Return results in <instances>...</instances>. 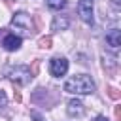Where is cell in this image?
Listing matches in <instances>:
<instances>
[{
  "instance_id": "obj_1",
  "label": "cell",
  "mask_w": 121,
  "mask_h": 121,
  "mask_svg": "<svg viewBox=\"0 0 121 121\" xmlns=\"http://www.w3.org/2000/svg\"><path fill=\"white\" fill-rule=\"evenodd\" d=\"M64 91L72 95H91L95 91V81L87 74H76L64 83Z\"/></svg>"
},
{
  "instance_id": "obj_2",
  "label": "cell",
  "mask_w": 121,
  "mask_h": 121,
  "mask_svg": "<svg viewBox=\"0 0 121 121\" xmlns=\"http://www.w3.org/2000/svg\"><path fill=\"white\" fill-rule=\"evenodd\" d=\"M11 25H13L17 30H23V34H26V36H32V34L36 32L32 15H28V13H25V11H17V13L11 17Z\"/></svg>"
},
{
  "instance_id": "obj_3",
  "label": "cell",
  "mask_w": 121,
  "mask_h": 121,
  "mask_svg": "<svg viewBox=\"0 0 121 121\" xmlns=\"http://www.w3.org/2000/svg\"><path fill=\"white\" fill-rule=\"evenodd\" d=\"M8 78L19 85H26L30 79H32V72L28 66H13L8 70Z\"/></svg>"
},
{
  "instance_id": "obj_4",
  "label": "cell",
  "mask_w": 121,
  "mask_h": 121,
  "mask_svg": "<svg viewBox=\"0 0 121 121\" xmlns=\"http://www.w3.org/2000/svg\"><path fill=\"white\" fill-rule=\"evenodd\" d=\"M68 72V60L64 57H55L49 60V74L53 78H60Z\"/></svg>"
},
{
  "instance_id": "obj_5",
  "label": "cell",
  "mask_w": 121,
  "mask_h": 121,
  "mask_svg": "<svg viewBox=\"0 0 121 121\" xmlns=\"http://www.w3.org/2000/svg\"><path fill=\"white\" fill-rule=\"evenodd\" d=\"M78 15L83 23L93 25V0H78Z\"/></svg>"
},
{
  "instance_id": "obj_6",
  "label": "cell",
  "mask_w": 121,
  "mask_h": 121,
  "mask_svg": "<svg viewBox=\"0 0 121 121\" xmlns=\"http://www.w3.org/2000/svg\"><path fill=\"white\" fill-rule=\"evenodd\" d=\"M21 36H15V34H6L4 38H2V45H4V49H8V51H17L19 47H21Z\"/></svg>"
},
{
  "instance_id": "obj_7",
  "label": "cell",
  "mask_w": 121,
  "mask_h": 121,
  "mask_svg": "<svg viewBox=\"0 0 121 121\" xmlns=\"http://www.w3.org/2000/svg\"><path fill=\"white\" fill-rule=\"evenodd\" d=\"M106 43L112 47V49H117L121 45V30L119 28H112L106 32Z\"/></svg>"
},
{
  "instance_id": "obj_8",
  "label": "cell",
  "mask_w": 121,
  "mask_h": 121,
  "mask_svg": "<svg viewBox=\"0 0 121 121\" xmlns=\"http://www.w3.org/2000/svg\"><path fill=\"white\" fill-rule=\"evenodd\" d=\"M66 112H68V115L70 117H79V115H83V104L78 100V98H74V100H70L68 102V106H66Z\"/></svg>"
},
{
  "instance_id": "obj_9",
  "label": "cell",
  "mask_w": 121,
  "mask_h": 121,
  "mask_svg": "<svg viewBox=\"0 0 121 121\" xmlns=\"http://www.w3.org/2000/svg\"><path fill=\"white\" fill-rule=\"evenodd\" d=\"M68 17L66 15H55V19H53V23H51V30H55V32H59V30H66L68 28Z\"/></svg>"
},
{
  "instance_id": "obj_10",
  "label": "cell",
  "mask_w": 121,
  "mask_h": 121,
  "mask_svg": "<svg viewBox=\"0 0 121 121\" xmlns=\"http://www.w3.org/2000/svg\"><path fill=\"white\" fill-rule=\"evenodd\" d=\"M45 4L51 9H62L66 6V0H45Z\"/></svg>"
},
{
  "instance_id": "obj_11",
  "label": "cell",
  "mask_w": 121,
  "mask_h": 121,
  "mask_svg": "<svg viewBox=\"0 0 121 121\" xmlns=\"http://www.w3.org/2000/svg\"><path fill=\"white\" fill-rule=\"evenodd\" d=\"M38 45H40L42 49H49V47H51V36H43V38H40Z\"/></svg>"
},
{
  "instance_id": "obj_12",
  "label": "cell",
  "mask_w": 121,
  "mask_h": 121,
  "mask_svg": "<svg viewBox=\"0 0 121 121\" xmlns=\"http://www.w3.org/2000/svg\"><path fill=\"white\" fill-rule=\"evenodd\" d=\"M108 95H110V98H113V100L119 98V91H117L115 87H110V89H108Z\"/></svg>"
},
{
  "instance_id": "obj_13",
  "label": "cell",
  "mask_w": 121,
  "mask_h": 121,
  "mask_svg": "<svg viewBox=\"0 0 121 121\" xmlns=\"http://www.w3.org/2000/svg\"><path fill=\"white\" fill-rule=\"evenodd\" d=\"M6 104H8V96H6V93L0 89V108H4Z\"/></svg>"
},
{
  "instance_id": "obj_14",
  "label": "cell",
  "mask_w": 121,
  "mask_h": 121,
  "mask_svg": "<svg viewBox=\"0 0 121 121\" xmlns=\"http://www.w3.org/2000/svg\"><path fill=\"white\" fill-rule=\"evenodd\" d=\"M112 4H113V9L119 11V0H112Z\"/></svg>"
},
{
  "instance_id": "obj_15",
  "label": "cell",
  "mask_w": 121,
  "mask_h": 121,
  "mask_svg": "<svg viewBox=\"0 0 121 121\" xmlns=\"http://www.w3.org/2000/svg\"><path fill=\"white\" fill-rule=\"evenodd\" d=\"M32 117H34L36 121H42V115H40V113H36V112H32Z\"/></svg>"
},
{
  "instance_id": "obj_16",
  "label": "cell",
  "mask_w": 121,
  "mask_h": 121,
  "mask_svg": "<svg viewBox=\"0 0 121 121\" xmlns=\"http://www.w3.org/2000/svg\"><path fill=\"white\" fill-rule=\"evenodd\" d=\"M95 121H110V119H108V117H104V115H98Z\"/></svg>"
},
{
  "instance_id": "obj_17",
  "label": "cell",
  "mask_w": 121,
  "mask_h": 121,
  "mask_svg": "<svg viewBox=\"0 0 121 121\" xmlns=\"http://www.w3.org/2000/svg\"><path fill=\"white\" fill-rule=\"evenodd\" d=\"M115 117H117V119L121 117V110H119V108H115Z\"/></svg>"
}]
</instances>
